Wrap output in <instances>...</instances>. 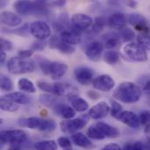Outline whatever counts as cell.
Returning <instances> with one entry per match:
<instances>
[{
    "mask_svg": "<svg viewBox=\"0 0 150 150\" xmlns=\"http://www.w3.org/2000/svg\"><path fill=\"white\" fill-rule=\"evenodd\" d=\"M3 97L18 105H27L31 102V98L27 96L26 94L20 92V91L10 92L8 94L4 95Z\"/></svg>",
    "mask_w": 150,
    "mask_h": 150,
    "instance_id": "cb8c5ba5",
    "label": "cell"
},
{
    "mask_svg": "<svg viewBox=\"0 0 150 150\" xmlns=\"http://www.w3.org/2000/svg\"><path fill=\"white\" fill-rule=\"evenodd\" d=\"M53 112L56 116H59L65 120H72L76 116V111L73 107L65 104H55L53 106Z\"/></svg>",
    "mask_w": 150,
    "mask_h": 150,
    "instance_id": "ac0fdd59",
    "label": "cell"
},
{
    "mask_svg": "<svg viewBox=\"0 0 150 150\" xmlns=\"http://www.w3.org/2000/svg\"><path fill=\"white\" fill-rule=\"evenodd\" d=\"M0 88L3 91L10 92L13 90V83L10 77L5 75H1L0 76Z\"/></svg>",
    "mask_w": 150,
    "mask_h": 150,
    "instance_id": "e575fe53",
    "label": "cell"
},
{
    "mask_svg": "<svg viewBox=\"0 0 150 150\" xmlns=\"http://www.w3.org/2000/svg\"><path fill=\"white\" fill-rule=\"evenodd\" d=\"M49 47L53 49H57L59 52L66 54H71L76 51V47L61 40L60 36H52L49 40Z\"/></svg>",
    "mask_w": 150,
    "mask_h": 150,
    "instance_id": "9a60e30c",
    "label": "cell"
},
{
    "mask_svg": "<svg viewBox=\"0 0 150 150\" xmlns=\"http://www.w3.org/2000/svg\"><path fill=\"white\" fill-rule=\"evenodd\" d=\"M36 62H37L38 66L40 67V70L45 75H48V71H49V67H50L51 62L49 60H47V58L43 57V56L37 55L36 56Z\"/></svg>",
    "mask_w": 150,
    "mask_h": 150,
    "instance_id": "836d02e7",
    "label": "cell"
},
{
    "mask_svg": "<svg viewBox=\"0 0 150 150\" xmlns=\"http://www.w3.org/2000/svg\"><path fill=\"white\" fill-rule=\"evenodd\" d=\"M92 86L94 89L99 91L107 92V91H112L115 87V81L111 76L107 74H103V75L97 76L94 79L92 83Z\"/></svg>",
    "mask_w": 150,
    "mask_h": 150,
    "instance_id": "8fae6325",
    "label": "cell"
},
{
    "mask_svg": "<svg viewBox=\"0 0 150 150\" xmlns=\"http://www.w3.org/2000/svg\"><path fill=\"white\" fill-rule=\"evenodd\" d=\"M18 88L19 91L26 93H34L36 91V87L34 83L27 78H20L18 81Z\"/></svg>",
    "mask_w": 150,
    "mask_h": 150,
    "instance_id": "83f0119b",
    "label": "cell"
},
{
    "mask_svg": "<svg viewBox=\"0 0 150 150\" xmlns=\"http://www.w3.org/2000/svg\"><path fill=\"white\" fill-rule=\"evenodd\" d=\"M57 144H58V146H60L63 149L71 148V142L66 136H61V137H59L58 140H57Z\"/></svg>",
    "mask_w": 150,
    "mask_h": 150,
    "instance_id": "ee69618b",
    "label": "cell"
},
{
    "mask_svg": "<svg viewBox=\"0 0 150 150\" xmlns=\"http://www.w3.org/2000/svg\"><path fill=\"white\" fill-rule=\"evenodd\" d=\"M127 21L132 25L137 31L142 32V33H147L150 32V27L148 25V20L146 18L140 13H130L127 16Z\"/></svg>",
    "mask_w": 150,
    "mask_h": 150,
    "instance_id": "4fadbf2b",
    "label": "cell"
},
{
    "mask_svg": "<svg viewBox=\"0 0 150 150\" xmlns=\"http://www.w3.org/2000/svg\"><path fill=\"white\" fill-rule=\"evenodd\" d=\"M94 71L89 67L81 66L75 69L74 75L76 81L83 86H88L94 81Z\"/></svg>",
    "mask_w": 150,
    "mask_h": 150,
    "instance_id": "30bf717a",
    "label": "cell"
},
{
    "mask_svg": "<svg viewBox=\"0 0 150 150\" xmlns=\"http://www.w3.org/2000/svg\"><path fill=\"white\" fill-rule=\"evenodd\" d=\"M70 103H71V105L73 107V109L76 111V112H85L88 108H89V104L88 102L83 99V98L81 97H78V96H76L72 98L69 99Z\"/></svg>",
    "mask_w": 150,
    "mask_h": 150,
    "instance_id": "4316f807",
    "label": "cell"
},
{
    "mask_svg": "<svg viewBox=\"0 0 150 150\" xmlns=\"http://www.w3.org/2000/svg\"><path fill=\"white\" fill-rule=\"evenodd\" d=\"M142 91L144 92L148 97H150V76L146 78L142 83Z\"/></svg>",
    "mask_w": 150,
    "mask_h": 150,
    "instance_id": "7dc6e473",
    "label": "cell"
},
{
    "mask_svg": "<svg viewBox=\"0 0 150 150\" xmlns=\"http://www.w3.org/2000/svg\"><path fill=\"white\" fill-rule=\"evenodd\" d=\"M101 150H122L120 147L116 143H110L106 146H105Z\"/></svg>",
    "mask_w": 150,
    "mask_h": 150,
    "instance_id": "681fc988",
    "label": "cell"
},
{
    "mask_svg": "<svg viewBox=\"0 0 150 150\" xmlns=\"http://www.w3.org/2000/svg\"><path fill=\"white\" fill-rule=\"evenodd\" d=\"M0 47H1L2 51H4V52L11 51L12 49V43L4 38H1L0 39Z\"/></svg>",
    "mask_w": 150,
    "mask_h": 150,
    "instance_id": "f6af8a7d",
    "label": "cell"
},
{
    "mask_svg": "<svg viewBox=\"0 0 150 150\" xmlns=\"http://www.w3.org/2000/svg\"><path fill=\"white\" fill-rule=\"evenodd\" d=\"M118 120L121 121L122 123H124L125 125H127L132 128H138L141 125L139 116L131 111L122 112L121 114L120 115Z\"/></svg>",
    "mask_w": 150,
    "mask_h": 150,
    "instance_id": "44dd1931",
    "label": "cell"
},
{
    "mask_svg": "<svg viewBox=\"0 0 150 150\" xmlns=\"http://www.w3.org/2000/svg\"><path fill=\"white\" fill-rule=\"evenodd\" d=\"M142 89L133 82H122L115 89L112 96L115 99L125 104H134L142 96Z\"/></svg>",
    "mask_w": 150,
    "mask_h": 150,
    "instance_id": "6da1fadb",
    "label": "cell"
},
{
    "mask_svg": "<svg viewBox=\"0 0 150 150\" xmlns=\"http://www.w3.org/2000/svg\"><path fill=\"white\" fill-rule=\"evenodd\" d=\"M95 126L100 130V132L104 134L105 137L115 139L120 136V130L109 124H106L105 122H98Z\"/></svg>",
    "mask_w": 150,
    "mask_h": 150,
    "instance_id": "603a6c76",
    "label": "cell"
},
{
    "mask_svg": "<svg viewBox=\"0 0 150 150\" xmlns=\"http://www.w3.org/2000/svg\"><path fill=\"white\" fill-rule=\"evenodd\" d=\"M13 9L19 15H31L33 13H44L47 10L46 3L41 1H17L13 4Z\"/></svg>",
    "mask_w": 150,
    "mask_h": 150,
    "instance_id": "5b68a950",
    "label": "cell"
},
{
    "mask_svg": "<svg viewBox=\"0 0 150 150\" xmlns=\"http://www.w3.org/2000/svg\"><path fill=\"white\" fill-rule=\"evenodd\" d=\"M139 120H140L141 125L148 126L150 123V111L149 110L142 111L139 115Z\"/></svg>",
    "mask_w": 150,
    "mask_h": 150,
    "instance_id": "b9f144b4",
    "label": "cell"
},
{
    "mask_svg": "<svg viewBox=\"0 0 150 150\" xmlns=\"http://www.w3.org/2000/svg\"><path fill=\"white\" fill-rule=\"evenodd\" d=\"M127 4H128V5H131L133 8H134V7H135V5L137 4V3H136V2H134V1H130V2H128V3H127Z\"/></svg>",
    "mask_w": 150,
    "mask_h": 150,
    "instance_id": "11a10c76",
    "label": "cell"
},
{
    "mask_svg": "<svg viewBox=\"0 0 150 150\" xmlns=\"http://www.w3.org/2000/svg\"><path fill=\"white\" fill-rule=\"evenodd\" d=\"M26 138V134L21 129H13V130H5L2 131L0 134V141L3 145L11 144V145H19L25 142Z\"/></svg>",
    "mask_w": 150,
    "mask_h": 150,
    "instance_id": "52a82bcc",
    "label": "cell"
},
{
    "mask_svg": "<svg viewBox=\"0 0 150 150\" xmlns=\"http://www.w3.org/2000/svg\"><path fill=\"white\" fill-rule=\"evenodd\" d=\"M111 115L114 118V119H119L120 115L122 112V106L121 105L117 102L116 100H111Z\"/></svg>",
    "mask_w": 150,
    "mask_h": 150,
    "instance_id": "f35d334b",
    "label": "cell"
},
{
    "mask_svg": "<svg viewBox=\"0 0 150 150\" xmlns=\"http://www.w3.org/2000/svg\"><path fill=\"white\" fill-rule=\"evenodd\" d=\"M18 124L21 127H26L30 129H38L42 132H53L55 127V122L53 120H45L39 117H30L27 119H22L18 120Z\"/></svg>",
    "mask_w": 150,
    "mask_h": 150,
    "instance_id": "277c9868",
    "label": "cell"
},
{
    "mask_svg": "<svg viewBox=\"0 0 150 150\" xmlns=\"http://www.w3.org/2000/svg\"><path fill=\"white\" fill-rule=\"evenodd\" d=\"M127 17L123 12H115L108 18V25L114 30H123L127 27Z\"/></svg>",
    "mask_w": 150,
    "mask_h": 150,
    "instance_id": "e0dca14e",
    "label": "cell"
},
{
    "mask_svg": "<svg viewBox=\"0 0 150 150\" xmlns=\"http://www.w3.org/2000/svg\"><path fill=\"white\" fill-rule=\"evenodd\" d=\"M37 86L42 91L47 92L48 94L57 96V97H62V96L67 95L68 98L70 99V98L77 96L76 92L70 91V89H72L71 85L62 83H47V82L39 81V82H37Z\"/></svg>",
    "mask_w": 150,
    "mask_h": 150,
    "instance_id": "7a4b0ae2",
    "label": "cell"
},
{
    "mask_svg": "<svg viewBox=\"0 0 150 150\" xmlns=\"http://www.w3.org/2000/svg\"><path fill=\"white\" fill-rule=\"evenodd\" d=\"M60 38L64 42H66L69 45H72V46L77 45V44L81 43V41H82V36L77 34L76 33H75L70 27H69L66 30L62 31V33H60Z\"/></svg>",
    "mask_w": 150,
    "mask_h": 150,
    "instance_id": "7402d4cb",
    "label": "cell"
},
{
    "mask_svg": "<svg viewBox=\"0 0 150 150\" xmlns=\"http://www.w3.org/2000/svg\"><path fill=\"white\" fill-rule=\"evenodd\" d=\"M124 54L132 61L137 62H145L148 61L147 51L138 43L131 42L127 44L123 48Z\"/></svg>",
    "mask_w": 150,
    "mask_h": 150,
    "instance_id": "8992f818",
    "label": "cell"
},
{
    "mask_svg": "<svg viewBox=\"0 0 150 150\" xmlns=\"http://www.w3.org/2000/svg\"><path fill=\"white\" fill-rule=\"evenodd\" d=\"M7 150H21L20 149V148H19V146L18 145H13V146H11L9 149Z\"/></svg>",
    "mask_w": 150,
    "mask_h": 150,
    "instance_id": "f5cc1de1",
    "label": "cell"
},
{
    "mask_svg": "<svg viewBox=\"0 0 150 150\" xmlns=\"http://www.w3.org/2000/svg\"><path fill=\"white\" fill-rule=\"evenodd\" d=\"M137 42L145 50H150V35L147 33H142L137 36Z\"/></svg>",
    "mask_w": 150,
    "mask_h": 150,
    "instance_id": "ab89813d",
    "label": "cell"
},
{
    "mask_svg": "<svg viewBox=\"0 0 150 150\" xmlns=\"http://www.w3.org/2000/svg\"><path fill=\"white\" fill-rule=\"evenodd\" d=\"M46 41L45 40H38V41H35L33 43V45L31 46V49L33 51V50H38V51H42L45 49L46 47Z\"/></svg>",
    "mask_w": 150,
    "mask_h": 150,
    "instance_id": "bcb514c9",
    "label": "cell"
},
{
    "mask_svg": "<svg viewBox=\"0 0 150 150\" xmlns=\"http://www.w3.org/2000/svg\"><path fill=\"white\" fill-rule=\"evenodd\" d=\"M144 150H150V139L147 142V143L144 145Z\"/></svg>",
    "mask_w": 150,
    "mask_h": 150,
    "instance_id": "db71d44e",
    "label": "cell"
},
{
    "mask_svg": "<svg viewBox=\"0 0 150 150\" xmlns=\"http://www.w3.org/2000/svg\"><path fill=\"white\" fill-rule=\"evenodd\" d=\"M88 117H90L89 114L86 116L76 118V119L62 120L60 123L61 130L65 134H76V131L83 128L86 126L87 121H88Z\"/></svg>",
    "mask_w": 150,
    "mask_h": 150,
    "instance_id": "ba28073f",
    "label": "cell"
},
{
    "mask_svg": "<svg viewBox=\"0 0 150 150\" xmlns=\"http://www.w3.org/2000/svg\"><path fill=\"white\" fill-rule=\"evenodd\" d=\"M36 69V63L33 60L24 59L19 56L11 57L7 62V69L13 75L32 73Z\"/></svg>",
    "mask_w": 150,
    "mask_h": 150,
    "instance_id": "3957f363",
    "label": "cell"
},
{
    "mask_svg": "<svg viewBox=\"0 0 150 150\" xmlns=\"http://www.w3.org/2000/svg\"><path fill=\"white\" fill-rule=\"evenodd\" d=\"M63 150H73L72 149V148H69V149H65Z\"/></svg>",
    "mask_w": 150,
    "mask_h": 150,
    "instance_id": "9f6ffc18",
    "label": "cell"
},
{
    "mask_svg": "<svg viewBox=\"0 0 150 150\" xmlns=\"http://www.w3.org/2000/svg\"><path fill=\"white\" fill-rule=\"evenodd\" d=\"M71 139H72V142L76 146H78L80 148H83L85 149H90L93 148V144L90 141L88 136L84 135L82 133H76V134H72Z\"/></svg>",
    "mask_w": 150,
    "mask_h": 150,
    "instance_id": "d4e9b609",
    "label": "cell"
},
{
    "mask_svg": "<svg viewBox=\"0 0 150 150\" xmlns=\"http://www.w3.org/2000/svg\"><path fill=\"white\" fill-rule=\"evenodd\" d=\"M68 65L62 62H51L48 76L53 80H59L61 79L67 72Z\"/></svg>",
    "mask_w": 150,
    "mask_h": 150,
    "instance_id": "d6986e66",
    "label": "cell"
},
{
    "mask_svg": "<svg viewBox=\"0 0 150 150\" xmlns=\"http://www.w3.org/2000/svg\"><path fill=\"white\" fill-rule=\"evenodd\" d=\"M106 24L105 19L103 17H98L93 20V24L91 25V32L94 33H99L103 31Z\"/></svg>",
    "mask_w": 150,
    "mask_h": 150,
    "instance_id": "d6a6232c",
    "label": "cell"
},
{
    "mask_svg": "<svg viewBox=\"0 0 150 150\" xmlns=\"http://www.w3.org/2000/svg\"><path fill=\"white\" fill-rule=\"evenodd\" d=\"M105 62L109 65H115L120 61V54L115 50H107L103 56Z\"/></svg>",
    "mask_w": 150,
    "mask_h": 150,
    "instance_id": "1f68e13d",
    "label": "cell"
},
{
    "mask_svg": "<svg viewBox=\"0 0 150 150\" xmlns=\"http://www.w3.org/2000/svg\"><path fill=\"white\" fill-rule=\"evenodd\" d=\"M87 136L93 140H104L105 137L96 126H91L87 130Z\"/></svg>",
    "mask_w": 150,
    "mask_h": 150,
    "instance_id": "74e56055",
    "label": "cell"
},
{
    "mask_svg": "<svg viewBox=\"0 0 150 150\" xmlns=\"http://www.w3.org/2000/svg\"><path fill=\"white\" fill-rule=\"evenodd\" d=\"M122 150H144V144L142 142H128L124 146Z\"/></svg>",
    "mask_w": 150,
    "mask_h": 150,
    "instance_id": "7bdbcfd3",
    "label": "cell"
},
{
    "mask_svg": "<svg viewBox=\"0 0 150 150\" xmlns=\"http://www.w3.org/2000/svg\"><path fill=\"white\" fill-rule=\"evenodd\" d=\"M5 60H6V54L4 51L1 50V53H0V62H1V64H4Z\"/></svg>",
    "mask_w": 150,
    "mask_h": 150,
    "instance_id": "816d5d0a",
    "label": "cell"
},
{
    "mask_svg": "<svg viewBox=\"0 0 150 150\" xmlns=\"http://www.w3.org/2000/svg\"><path fill=\"white\" fill-rule=\"evenodd\" d=\"M34 149L35 150H57L58 145L53 140L40 141L34 144Z\"/></svg>",
    "mask_w": 150,
    "mask_h": 150,
    "instance_id": "4dcf8cb0",
    "label": "cell"
},
{
    "mask_svg": "<svg viewBox=\"0 0 150 150\" xmlns=\"http://www.w3.org/2000/svg\"><path fill=\"white\" fill-rule=\"evenodd\" d=\"M104 51V45L100 41H91L85 47V54L87 58L92 62H98L100 60L102 53Z\"/></svg>",
    "mask_w": 150,
    "mask_h": 150,
    "instance_id": "5bb4252c",
    "label": "cell"
},
{
    "mask_svg": "<svg viewBox=\"0 0 150 150\" xmlns=\"http://www.w3.org/2000/svg\"><path fill=\"white\" fill-rule=\"evenodd\" d=\"M87 96L92 100H97L100 98V94L98 92H96L95 91H89L87 92Z\"/></svg>",
    "mask_w": 150,
    "mask_h": 150,
    "instance_id": "f907efd6",
    "label": "cell"
},
{
    "mask_svg": "<svg viewBox=\"0 0 150 150\" xmlns=\"http://www.w3.org/2000/svg\"><path fill=\"white\" fill-rule=\"evenodd\" d=\"M69 26V17L66 14L60 16L56 21L53 22V27L56 32L62 33V31L66 30Z\"/></svg>",
    "mask_w": 150,
    "mask_h": 150,
    "instance_id": "f546056e",
    "label": "cell"
},
{
    "mask_svg": "<svg viewBox=\"0 0 150 150\" xmlns=\"http://www.w3.org/2000/svg\"><path fill=\"white\" fill-rule=\"evenodd\" d=\"M30 33L38 40H45L51 36L50 26L43 21H33L29 25Z\"/></svg>",
    "mask_w": 150,
    "mask_h": 150,
    "instance_id": "9c48e42d",
    "label": "cell"
},
{
    "mask_svg": "<svg viewBox=\"0 0 150 150\" xmlns=\"http://www.w3.org/2000/svg\"><path fill=\"white\" fill-rule=\"evenodd\" d=\"M39 102L45 106H54L56 104V99L54 95L41 94L39 97Z\"/></svg>",
    "mask_w": 150,
    "mask_h": 150,
    "instance_id": "8d00e7d4",
    "label": "cell"
},
{
    "mask_svg": "<svg viewBox=\"0 0 150 150\" xmlns=\"http://www.w3.org/2000/svg\"><path fill=\"white\" fill-rule=\"evenodd\" d=\"M1 23L7 26L16 27L22 23V18L18 13L10 11H4L1 12Z\"/></svg>",
    "mask_w": 150,
    "mask_h": 150,
    "instance_id": "ffe728a7",
    "label": "cell"
},
{
    "mask_svg": "<svg viewBox=\"0 0 150 150\" xmlns=\"http://www.w3.org/2000/svg\"><path fill=\"white\" fill-rule=\"evenodd\" d=\"M93 24V19L91 17L85 13H75L71 18V26L80 30L81 32H83L87 30L89 27H91Z\"/></svg>",
    "mask_w": 150,
    "mask_h": 150,
    "instance_id": "7c38bea8",
    "label": "cell"
},
{
    "mask_svg": "<svg viewBox=\"0 0 150 150\" xmlns=\"http://www.w3.org/2000/svg\"><path fill=\"white\" fill-rule=\"evenodd\" d=\"M33 54V51L32 49H22L18 52V56L24 59H30V57Z\"/></svg>",
    "mask_w": 150,
    "mask_h": 150,
    "instance_id": "c3c4849f",
    "label": "cell"
},
{
    "mask_svg": "<svg viewBox=\"0 0 150 150\" xmlns=\"http://www.w3.org/2000/svg\"><path fill=\"white\" fill-rule=\"evenodd\" d=\"M120 38L121 40V41L123 42H129L131 40H133L135 37V33L134 31L131 28H124L123 30H121L119 33Z\"/></svg>",
    "mask_w": 150,
    "mask_h": 150,
    "instance_id": "d590c367",
    "label": "cell"
},
{
    "mask_svg": "<svg viewBox=\"0 0 150 150\" xmlns=\"http://www.w3.org/2000/svg\"><path fill=\"white\" fill-rule=\"evenodd\" d=\"M105 47L108 50H112L116 47L121 41L119 33H109L105 35Z\"/></svg>",
    "mask_w": 150,
    "mask_h": 150,
    "instance_id": "484cf974",
    "label": "cell"
},
{
    "mask_svg": "<svg viewBox=\"0 0 150 150\" xmlns=\"http://www.w3.org/2000/svg\"><path fill=\"white\" fill-rule=\"evenodd\" d=\"M111 112V106L104 101L93 105L89 111V116L93 120H101L108 115Z\"/></svg>",
    "mask_w": 150,
    "mask_h": 150,
    "instance_id": "2e32d148",
    "label": "cell"
},
{
    "mask_svg": "<svg viewBox=\"0 0 150 150\" xmlns=\"http://www.w3.org/2000/svg\"><path fill=\"white\" fill-rule=\"evenodd\" d=\"M0 108L2 111H4V112H15L19 109V106L18 104L2 97L0 99Z\"/></svg>",
    "mask_w": 150,
    "mask_h": 150,
    "instance_id": "f1b7e54d",
    "label": "cell"
},
{
    "mask_svg": "<svg viewBox=\"0 0 150 150\" xmlns=\"http://www.w3.org/2000/svg\"><path fill=\"white\" fill-rule=\"evenodd\" d=\"M3 32L4 33H16L19 36H24V37H26L28 33L30 32L29 31V25H24L22 27H19V28H17L15 30H11V31H9V30H4L3 28Z\"/></svg>",
    "mask_w": 150,
    "mask_h": 150,
    "instance_id": "60d3db41",
    "label": "cell"
}]
</instances>
